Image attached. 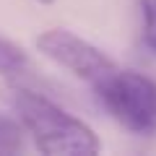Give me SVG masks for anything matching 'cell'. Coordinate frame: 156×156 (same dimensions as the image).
Instances as JSON below:
<instances>
[{"mask_svg": "<svg viewBox=\"0 0 156 156\" xmlns=\"http://www.w3.org/2000/svg\"><path fill=\"white\" fill-rule=\"evenodd\" d=\"M11 101L18 112L23 128L34 138L42 154L50 156H91L99 154L101 143L96 133L83 122L73 117L70 112L60 109L55 101H50L44 94L34 89H26L21 83L11 86Z\"/></svg>", "mask_w": 156, "mask_h": 156, "instance_id": "6da1fadb", "label": "cell"}, {"mask_svg": "<svg viewBox=\"0 0 156 156\" xmlns=\"http://www.w3.org/2000/svg\"><path fill=\"white\" fill-rule=\"evenodd\" d=\"M94 89L120 125L133 133L156 130V81L117 65Z\"/></svg>", "mask_w": 156, "mask_h": 156, "instance_id": "7a4b0ae2", "label": "cell"}, {"mask_svg": "<svg viewBox=\"0 0 156 156\" xmlns=\"http://www.w3.org/2000/svg\"><path fill=\"white\" fill-rule=\"evenodd\" d=\"M37 50L91 86H96L101 78H107L117 68V62L107 52H101L96 44L86 42L83 37H78L68 29H50V31L39 34Z\"/></svg>", "mask_w": 156, "mask_h": 156, "instance_id": "3957f363", "label": "cell"}, {"mask_svg": "<svg viewBox=\"0 0 156 156\" xmlns=\"http://www.w3.org/2000/svg\"><path fill=\"white\" fill-rule=\"evenodd\" d=\"M0 73L8 78H16V81H21L26 73H31L29 55L8 39H0Z\"/></svg>", "mask_w": 156, "mask_h": 156, "instance_id": "277c9868", "label": "cell"}, {"mask_svg": "<svg viewBox=\"0 0 156 156\" xmlns=\"http://www.w3.org/2000/svg\"><path fill=\"white\" fill-rule=\"evenodd\" d=\"M23 148V130L18 122L0 117V156L18 154Z\"/></svg>", "mask_w": 156, "mask_h": 156, "instance_id": "5b68a950", "label": "cell"}, {"mask_svg": "<svg viewBox=\"0 0 156 156\" xmlns=\"http://www.w3.org/2000/svg\"><path fill=\"white\" fill-rule=\"evenodd\" d=\"M143 11V42L156 52V0H140Z\"/></svg>", "mask_w": 156, "mask_h": 156, "instance_id": "8992f818", "label": "cell"}, {"mask_svg": "<svg viewBox=\"0 0 156 156\" xmlns=\"http://www.w3.org/2000/svg\"><path fill=\"white\" fill-rule=\"evenodd\" d=\"M39 3H44V5H50V3H55V0H39Z\"/></svg>", "mask_w": 156, "mask_h": 156, "instance_id": "52a82bcc", "label": "cell"}]
</instances>
